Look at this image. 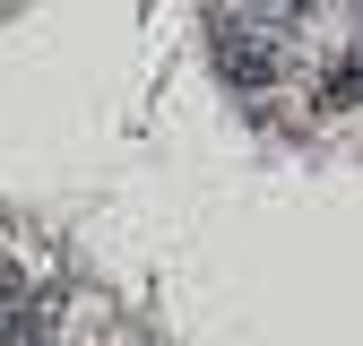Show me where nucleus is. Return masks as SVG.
Listing matches in <instances>:
<instances>
[{"label":"nucleus","mask_w":363,"mask_h":346,"mask_svg":"<svg viewBox=\"0 0 363 346\" xmlns=\"http://www.w3.org/2000/svg\"><path fill=\"white\" fill-rule=\"evenodd\" d=\"M311 104H320V113H346V104H363V52H346L337 69H320V78H311Z\"/></svg>","instance_id":"obj_3"},{"label":"nucleus","mask_w":363,"mask_h":346,"mask_svg":"<svg viewBox=\"0 0 363 346\" xmlns=\"http://www.w3.org/2000/svg\"><path fill=\"white\" fill-rule=\"evenodd\" d=\"M234 9H251V26H268V35H286L311 18V0H234Z\"/></svg>","instance_id":"obj_4"},{"label":"nucleus","mask_w":363,"mask_h":346,"mask_svg":"<svg viewBox=\"0 0 363 346\" xmlns=\"http://www.w3.org/2000/svg\"><path fill=\"white\" fill-rule=\"evenodd\" d=\"M216 69L234 78V86H268V78H277V35L242 26V9H225L216 18Z\"/></svg>","instance_id":"obj_1"},{"label":"nucleus","mask_w":363,"mask_h":346,"mask_svg":"<svg viewBox=\"0 0 363 346\" xmlns=\"http://www.w3.org/2000/svg\"><path fill=\"white\" fill-rule=\"evenodd\" d=\"M354 52H363V43H354Z\"/></svg>","instance_id":"obj_5"},{"label":"nucleus","mask_w":363,"mask_h":346,"mask_svg":"<svg viewBox=\"0 0 363 346\" xmlns=\"http://www.w3.org/2000/svg\"><path fill=\"white\" fill-rule=\"evenodd\" d=\"M0 346H52V303H43V294H9V312H0Z\"/></svg>","instance_id":"obj_2"}]
</instances>
